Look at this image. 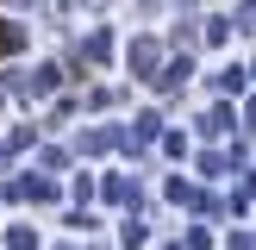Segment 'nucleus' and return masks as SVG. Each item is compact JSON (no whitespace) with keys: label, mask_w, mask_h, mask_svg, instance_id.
I'll return each mask as SVG.
<instances>
[{"label":"nucleus","mask_w":256,"mask_h":250,"mask_svg":"<svg viewBox=\"0 0 256 250\" xmlns=\"http://www.w3.org/2000/svg\"><path fill=\"white\" fill-rule=\"evenodd\" d=\"M6 44H12V32H0V50H6Z\"/></svg>","instance_id":"nucleus-1"}]
</instances>
